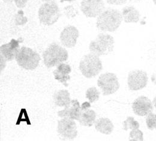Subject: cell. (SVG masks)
<instances>
[{
    "instance_id": "cell-28",
    "label": "cell",
    "mask_w": 156,
    "mask_h": 141,
    "mask_svg": "<svg viewBox=\"0 0 156 141\" xmlns=\"http://www.w3.org/2000/svg\"><path fill=\"white\" fill-rule=\"evenodd\" d=\"M6 61L2 56H1V72H2L6 65Z\"/></svg>"
},
{
    "instance_id": "cell-23",
    "label": "cell",
    "mask_w": 156,
    "mask_h": 141,
    "mask_svg": "<svg viewBox=\"0 0 156 141\" xmlns=\"http://www.w3.org/2000/svg\"><path fill=\"white\" fill-rule=\"evenodd\" d=\"M129 141H143L144 134L143 132L139 129H132L129 134Z\"/></svg>"
},
{
    "instance_id": "cell-16",
    "label": "cell",
    "mask_w": 156,
    "mask_h": 141,
    "mask_svg": "<svg viewBox=\"0 0 156 141\" xmlns=\"http://www.w3.org/2000/svg\"><path fill=\"white\" fill-rule=\"evenodd\" d=\"M54 104L59 107L68 108L71 103L70 94L68 90H59L54 94L53 96Z\"/></svg>"
},
{
    "instance_id": "cell-22",
    "label": "cell",
    "mask_w": 156,
    "mask_h": 141,
    "mask_svg": "<svg viewBox=\"0 0 156 141\" xmlns=\"http://www.w3.org/2000/svg\"><path fill=\"white\" fill-rule=\"evenodd\" d=\"M64 16L68 19L73 18L79 14L78 10L73 6V5H69L65 7L63 9Z\"/></svg>"
},
{
    "instance_id": "cell-24",
    "label": "cell",
    "mask_w": 156,
    "mask_h": 141,
    "mask_svg": "<svg viewBox=\"0 0 156 141\" xmlns=\"http://www.w3.org/2000/svg\"><path fill=\"white\" fill-rule=\"evenodd\" d=\"M146 124L149 130L156 129V114L153 112L149 114L146 119Z\"/></svg>"
},
{
    "instance_id": "cell-13",
    "label": "cell",
    "mask_w": 156,
    "mask_h": 141,
    "mask_svg": "<svg viewBox=\"0 0 156 141\" xmlns=\"http://www.w3.org/2000/svg\"><path fill=\"white\" fill-rule=\"evenodd\" d=\"M19 41L12 39L9 43L4 44L0 47L1 56L7 61H11L15 59V55L20 49Z\"/></svg>"
},
{
    "instance_id": "cell-20",
    "label": "cell",
    "mask_w": 156,
    "mask_h": 141,
    "mask_svg": "<svg viewBox=\"0 0 156 141\" xmlns=\"http://www.w3.org/2000/svg\"><path fill=\"white\" fill-rule=\"evenodd\" d=\"M86 98L90 103L96 102L100 98V91L94 86L89 88L86 91Z\"/></svg>"
},
{
    "instance_id": "cell-5",
    "label": "cell",
    "mask_w": 156,
    "mask_h": 141,
    "mask_svg": "<svg viewBox=\"0 0 156 141\" xmlns=\"http://www.w3.org/2000/svg\"><path fill=\"white\" fill-rule=\"evenodd\" d=\"M15 60L20 67L27 70H35L41 60L39 54L30 48L22 46L15 55Z\"/></svg>"
},
{
    "instance_id": "cell-4",
    "label": "cell",
    "mask_w": 156,
    "mask_h": 141,
    "mask_svg": "<svg viewBox=\"0 0 156 141\" xmlns=\"http://www.w3.org/2000/svg\"><path fill=\"white\" fill-rule=\"evenodd\" d=\"M115 41L110 34L100 33L96 39L92 41L89 45V50L91 53L100 57L107 55L114 51Z\"/></svg>"
},
{
    "instance_id": "cell-27",
    "label": "cell",
    "mask_w": 156,
    "mask_h": 141,
    "mask_svg": "<svg viewBox=\"0 0 156 141\" xmlns=\"http://www.w3.org/2000/svg\"><path fill=\"white\" fill-rule=\"evenodd\" d=\"M28 1L29 0H14L16 7L20 9H23L26 6Z\"/></svg>"
},
{
    "instance_id": "cell-33",
    "label": "cell",
    "mask_w": 156,
    "mask_h": 141,
    "mask_svg": "<svg viewBox=\"0 0 156 141\" xmlns=\"http://www.w3.org/2000/svg\"><path fill=\"white\" fill-rule=\"evenodd\" d=\"M42 1H44V2H50V1H53L54 0H41Z\"/></svg>"
},
{
    "instance_id": "cell-11",
    "label": "cell",
    "mask_w": 156,
    "mask_h": 141,
    "mask_svg": "<svg viewBox=\"0 0 156 141\" xmlns=\"http://www.w3.org/2000/svg\"><path fill=\"white\" fill-rule=\"evenodd\" d=\"M79 32L76 27L69 25L64 28L59 36L62 44L68 48H72L76 44Z\"/></svg>"
},
{
    "instance_id": "cell-7",
    "label": "cell",
    "mask_w": 156,
    "mask_h": 141,
    "mask_svg": "<svg viewBox=\"0 0 156 141\" xmlns=\"http://www.w3.org/2000/svg\"><path fill=\"white\" fill-rule=\"evenodd\" d=\"M98 85L104 96L115 93L120 86L117 75L111 72L101 74L98 79Z\"/></svg>"
},
{
    "instance_id": "cell-10",
    "label": "cell",
    "mask_w": 156,
    "mask_h": 141,
    "mask_svg": "<svg viewBox=\"0 0 156 141\" xmlns=\"http://www.w3.org/2000/svg\"><path fill=\"white\" fill-rule=\"evenodd\" d=\"M148 77L146 72L136 70L129 72L127 78L129 88L131 91H139L147 86Z\"/></svg>"
},
{
    "instance_id": "cell-2",
    "label": "cell",
    "mask_w": 156,
    "mask_h": 141,
    "mask_svg": "<svg viewBox=\"0 0 156 141\" xmlns=\"http://www.w3.org/2000/svg\"><path fill=\"white\" fill-rule=\"evenodd\" d=\"M44 64L48 68L58 66L69 58L67 51L56 43H51L43 54Z\"/></svg>"
},
{
    "instance_id": "cell-25",
    "label": "cell",
    "mask_w": 156,
    "mask_h": 141,
    "mask_svg": "<svg viewBox=\"0 0 156 141\" xmlns=\"http://www.w3.org/2000/svg\"><path fill=\"white\" fill-rule=\"evenodd\" d=\"M15 23L17 25H24L27 22V18L23 16V12L22 10H20L15 15Z\"/></svg>"
},
{
    "instance_id": "cell-18",
    "label": "cell",
    "mask_w": 156,
    "mask_h": 141,
    "mask_svg": "<svg viewBox=\"0 0 156 141\" xmlns=\"http://www.w3.org/2000/svg\"><path fill=\"white\" fill-rule=\"evenodd\" d=\"M122 16L126 23H137L140 20V13L133 6H126L123 8Z\"/></svg>"
},
{
    "instance_id": "cell-8",
    "label": "cell",
    "mask_w": 156,
    "mask_h": 141,
    "mask_svg": "<svg viewBox=\"0 0 156 141\" xmlns=\"http://www.w3.org/2000/svg\"><path fill=\"white\" fill-rule=\"evenodd\" d=\"M80 10L86 17L96 18L105 10V4L103 0H83Z\"/></svg>"
},
{
    "instance_id": "cell-6",
    "label": "cell",
    "mask_w": 156,
    "mask_h": 141,
    "mask_svg": "<svg viewBox=\"0 0 156 141\" xmlns=\"http://www.w3.org/2000/svg\"><path fill=\"white\" fill-rule=\"evenodd\" d=\"M38 13L40 23L46 26L54 25L61 16L58 5L54 1L46 2L41 5Z\"/></svg>"
},
{
    "instance_id": "cell-3",
    "label": "cell",
    "mask_w": 156,
    "mask_h": 141,
    "mask_svg": "<svg viewBox=\"0 0 156 141\" xmlns=\"http://www.w3.org/2000/svg\"><path fill=\"white\" fill-rule=\"evenodd\" d=\"M79 68L84 77L91 79L98 76L101 72L103 64L99 57L90 52L82 57Z\"/></svg>"
},
{
    "instance_id": "cell-1",
    "label": "cell",
    "mask_w": 156,
    "mask_h": 141,
    "mask_svg": "<svg viewBox=\"0 0 156 141\" xmlns=\"http://www.w3.org/2000/svg\"><path fill=\"white\" fill-rule=\"evenodd\" d=\"M122 19V13L118 10L109 8L98 16L96 26L100 31L112 33L117 31Z\"/></svg>"
},
{
    "instance_id": "cell-15",
    "label": "cell",
    "mask_w": 156,
    "mask_h": 141,
    "mask_svg": "<svg viewBox=\"0 0 156 141\" xmlns=\"http://www.w3.org/2000/svg\"><path fill=\"white\" fill-rule=\"evenodd\" d=\"M71 72L72 68L70 65L62 62L59 64L57 69L53 72V73L56 80L62 83L65 86L67 87L69 86L67 81L70 80L69 74Z\"/></svg>"
},
{
    "instance_id": "cell-17",
    "label": "cell",
    "mask_w": 156,
    "mask_h": 141,
    "mask_svg": "<svg viewBox=\"0 0 156 141\" xmlns=\"http://www.w3.org/2000/svg\"><path fill=\"white\" fill-rule=\"evenodd\" d=\"M96 119V113L92 109H81V113L78 121L82 126L91 127Z\"/></svg>"
},
{
    "instance_id": "cell-30",
    "label": "cell",
    "mask_w": 156,
    "mask_h": 141,
    "mask_svg": "<svg viewBox=\"0 0 156 141\" xmlns=\"http://www.w3.org/2000/svg\"><path fill=\"white\" fill-rule=\"evenodd\" d=\"M76 1V0H60V2H61V3H62V2H64V1L72 2V1Z\"/></svg>"
},
{
    "instance_id": "cell-31",
    "label": "cell",
    "mask_w": 156,
    "mask_h": 141,
    "mask_svg": "<svg viewBox=\"0 0 156 141\" xmlns=\"http://www.w3.org/2000/svg\"><path fill=\"white\" fill-rule=\"evenodd\" d=\"M153 105L154 106V107H155V108L156 109V96L154 98V100H153Z\"/></svg>"
},
{
    "instance_id": "cell-21",
    "label": "cell",
    "mask_w": 156,
    "mask_h": 141,
    "mask_svg": "<svg viewBox=\"0 0 156 141\" xmlns=\"http://www.w3.org/2000/svg\"><path fill=\"white\" fill-rule=\"evenodd\" d=\"M123 129L127 131L129 129H134L139 128V123L132 117H128L127 119L122 122Z\"/></svg>"
},
{
    "instance_id": "cell-14",
    "label": "cell",
    "mask_w": 156,
    "mask_h": 141,
    "mask_svg": "<svg viewBox=\"0 0 156 141\" xmlns=\"http://www.w3.org/2000/svg\"><path fill=\"white\" fill-rule=\"evenodd\" d=\"M80 113V105L79 101L77 99H75L71 101V103L68 108H64L63 110L58 111V116L61 118H69L78 121Z\"/></svg>"
},
{
    "instance_id": "cell-34",
    "label": "cell",
    "mask_w": 156,
    "mask_h": 141,
    "mask_svg": "<svg viewBox=\"0 0 156 141\" xmlns=\"http://www.w3.org/2000/svg\"><path fill=\"white\" fill-rule=\"evenodd\" d=\"M153 2H154V4L156 5V0H153Z\"/></svg>"
},
{
    "instance_id": "cell-32",
    "label": "cell",
    "mask_w": 156,
    "mask_h": 141,
    "mask_svg": "<svg viewBox=\"0 0 156 141\" xmlns=\"http://www.w3.org/2000/svg\"><path fill=\"white\" fill-rule=\"evenodd\" d=\"M2 1L5 2H12L13 0H2Z\"/></svg>"
},
{
    "instance_id": "cell-35",
    "label": "cell",
    "mask_w": 156,
    "mask_h": 141,
    "mask_svg": "<svg viewBox=\"0 0 156 141\" xmlns=\"http://www.w3.org/2000/svg\"><path fill=\"white\" fill-rule=\"evenodd\" d=\"M136 1H142V0H136Z\"/></svg>"
},
{
    "instance_id": "cell-26",
    "label": "cell",
    "mask_w": 156,
    "mask_h": 141,
    "mask_svg": "<svg viewBox=\"0 0 156 141\" xmlns=\"http://www.w3.org/2000/svg\"><path fill=\"white\" fill-rule=\"evenodd\" d=\"M127 0H106L107 3L111 5H121L127 2Z\"/></svg>"
},
{
    "instance_id": "cell-29",
    "label": "cell",
    "mask_w": 156,
    "mask_h": 141,
    "mask_svg": "<svg viewBox=\"0 0 156 141\" xmlns=\"http://www.w3.org/2000/svg\"><path fill=\"white\" fill-rule=\"evenodd\" d=\"M151 80H152L154 84H156V77L154 74L152 76V77H151Z\"/></svg>"
},
{
    "instance_id": "cell-19",
    "label": "cell",
    "mask_w": 156,
    "mask_h": 141,
    "mask_svg": "<svg viewBox=\"0 0 156 141\" xmlns=\"http://www.w3.org/2000/svg\"><path fill=\"white\" fill-rule=\"evenodd\" d=\"M95 128L98 132L109 135L112 133L114 125L109 118H100L95 122Z\"/></svg>"
},
{
    "instance_id": "cell-9",
    "label": "cell",
    "mask_w": 156,
    "mask_h": 141,
    "mask_svg": "<svg viewBox=\"0 0 156 141\" xmlns=\"http://www.w3.org/2000/svg\"><path fill=\"white\" fill-rule=\"evenodd\" d=\"M57 131L59 135L67 140H73L78 136L76 122L69 118H62L58 121Z\"/></svg>"
},
{
    "instance_id": "cell-12",
    "label": "cell",
    "mask_w": 156,
    "mask_h": 141,
    "mask_svg": "<svg viewBox=\"0 0 156 141\" xmlns=\"http://www.w3.org/2000/svg\"><path fill=\"white\" fill-rule=\"evenodd\" d=\"M153 103L146 96L137 97L132 104V109L134 113L140 117L148 115L154 110Z\"/></svg>"
}]
</instances>
